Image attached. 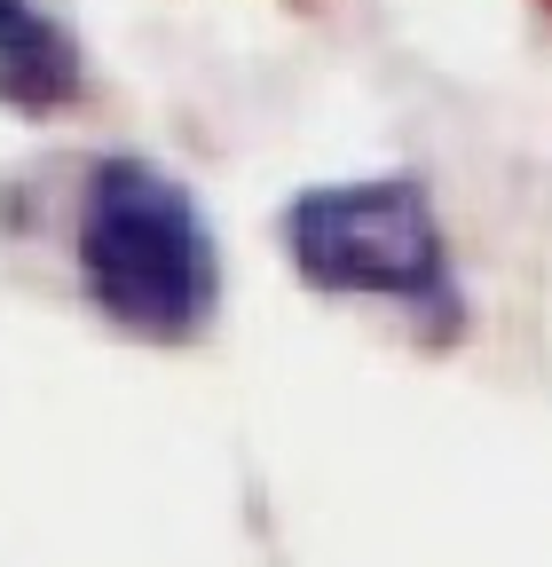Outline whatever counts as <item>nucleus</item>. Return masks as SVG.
<instances>
[{"label": "nucleus", "mask_w": 552, "mask_h": 567, "mask_svg": "<svg viewBox=\"0 0 552 567\" xmlns=\"http://www.w3.org/2000/svg\"><path fill=\"white\" fill-rule=\"evenodd\" d=\"M88 300L134 339H197L222 292L214 229L197 197L151 158H103L80 189Z\"/></svg>", "instance_id": "1"}, {"label": "nucleus", "mask_w": 552, "mask_h": 567, "mask_svg": "<svg viewBox=\"0 0 552 567\" xmlns=\"http://www.w3.org/2000/svg\"><path fill=\"white\" fill-rule=\"evenodd\" d=\"M285 245L316 292L450 308V252L435 229V205L410 182H339L293 197Z\"/></svg>", "instance_id": "2"}, {"label": "nucleus", "mask_w": 552, "mask_h": 567, "mask_svg": "<svg viewBox=\"0 0 552 567\" xmlns=\"http://www.w3.org/2000/svg\"><path fill=\"white\" fill-rule=\"evenodd\" d=\"M80 87H88V55L63 32V17L40 0H0V103L48 118Z\"/></svg>", "instance_id": "3"}]
</instances>
